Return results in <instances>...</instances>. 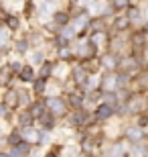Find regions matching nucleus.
I'll return each mask as SVG.
<instances>
[{
	"instance_id": "obj_1",
	"label": "nucleus",
	"mask_w": 148,
	"mask_h": 157,
	"mask_svg": "<svg viewBox=\"0 0 148 157\" xmlns=\"http://www.w3.org/2000/svg\"><path fill=\"white\" fill-rule=\"evenodd\" d=\"M47 106H49V108H51V110L55 112V114H61L63 108H65V106H63V102H61L59 98H51L49 102H47Z\"/></svg>"
},
{
	"instance_id": "obj_2",
	"label": "nucleus",
	"mask_w": 148,
	"mask_h": 157,
	"mask_svg": "<svg viewBox=\"0 0 148 157\" xmlns=\"http://www.w3.org/2000/svg\"><path fill=\"white\" fill-rule=\"evenodd\" d=\"M97 118H108L110 114H112V108H110L108 104H103V106H99V108H97Z\"/></svg>"
},
{
	"instance_id": "obj_3",
	"label": "nucleus",
	"mask_w": 148,
	"mask_h": 157,
	"mask_svg": "<svg viewBox=\"0 0 148 157\" xmlns=\"http://www.w3.org/2000/svg\"><path fill=\"white\" fill-rule=\"evenodd\" d=\"M27 151H29V145H24V143H20V145H18L16 149L12 151V157H23Z\"/></svg>"
},
{
	"instance_id": "obj_4",
	"label": "nucleus",
	"mask_w": 148,
	"mask_h": 157,
	"mask_svg": "<svg viewBox=\"0 0 148 157\" xmlns=\"http://www.w3.org/2000/svg\"><path fill=\"white\" fill-rule=\"evenodd\" d=\"M75 80L79 82V84H85V71H83V70H77V71H75Z\"/></svg>"
},
{
	"instance_id": "obj_5",
	"label": "nucleus",
	"mask_w": 148,
	"mask_h": 157,
	"mask_svg": "<svg viewBox=\"0 0 148 157\" xmlns=\"http://www.w3.org/2000/svg\"><path fill=\"white\" fill-rule=\"evenodd\" d=\"M23 78H24L27 82L33 80V67H24V70H23Z\"/></svg>"
},
{
	"instance_id": "obj_6",
	"label": "nucleus",
	"mask_w": 148,
	"mask_h": 157,
	"mask_svg": "<svg viewBox=\"0 0 148 157\" xmlns=\"http://www.w3.org/2000/svg\"><path fill=\"white\" fill-rule=\"evenodd\" d=\"M114 63H116V59L114 57H103V65H106V67H114Z\"/></svg>"
},
{
	"instance_id": "obj_7",
	"label": "nucleus",
	"mask_w": 148,
	"mask_h": 157,
	"mask_svg": "<svg viewBox=\"0 0 148 157\" xmlns=\"http://www.w3.org/2000/svg\"><path fill=\"white\" fill-rule=\"evenodd\" d=\"M83 121H85V114H83V112H77L73 117V122H83Z\"/></svg>"
},
{
	"instance_id": "obj_8",
	"label": "nucleus",
	"mask_w": 148,
	"mask_h": 157,
	"mask_svg": "<svg viewBox=\"0 0 148 157\" xmlns=\"http://www.w3.org/2000/svg\"><path fill=\"white\" fill-rule=\"evenodd\" d=\"M140 135H142V133H140L138 128H132V131H130V139H140Z\"/></svg>"
},
{
	"instance_id": "obj_9",
	"label": "nucleus",
	"mask_w": 148,
	"mask_h": 157,
	"mask_svg": "<svg viewBox=\"0 0 148 157\" xmlns=\"http://www.w3.org/2000/svg\"><path fill=\"white\" fill-rule=\"evenodd\" d=\"M31 121H33V117H31V114H23V117H20V122H23V124H29Z\"/></svg>"
},
{
	"instance_id": "obj_10",
	"label": "nucleus",
	"mask_w": 148,
	"mask_h": 157,
	"mask_svg": "<svg viewBox=\"0 0 148 157\" xmlns=\"http://www.w3.org/2000/svg\"><path fill=\"white\" fill-rule=\"evenodd\" d=\"M51 71H53L51 63H45V67H43V76H47V74H51Z\"/></svg>"
},
{
	"instance_id": "obj_11",
	"label": "nucleus",
	"mask_w": 148,
	"mask_h": 157,
	"mask_svg": "<svg viewBox=\"0 0 148 157\" xmlns=\"http://www.w3.org/2000/svg\"><path fill=\"white\" fill-rule=\"evenodd\" d=\"M103 86H106V88L114 86V78H106V80H103Z\"/></svg>"
},
{
	"instance_id": "obj_12",
	"label": "nucleus",
	"mask_w": 148,
	"mask_h": 157,
	"mask_svg": "<svg viewBox=\"0 0 148 157\" xmlns=\"http://www.w3.org/2000/svg\"><path fill=\"white\" fill-rule=\"evenodd\" d=\"M124 67H134V59H126V61H124Z\"/></svg>"
},
{
	"instance_id": "obj_13",
	"label": "nucleus",
	"mask_w": 148,
	"mask_h": 157,
	"mask_svg": "<svg viewBox=\"0 0 148 157\" xmlns=\"http://www.w3.org/2000/svg\"><path fill=\"white\" fill-rule=\"evenodd\" d=\"M8 102H16V94H14V92L8 94Z\"/></svg>"
},
{
	"instance_id": "obj_14",
	"label": "nucleus",
	"mask_w": 148,
	"mask_h": 157,
	"mask_svg": "<svg viewBox=\"0 0 148 157\" xmlns=\"http://www.w3.org/2000/svg\"><path fill=\"white\" fill-rule=\"evenodd\" d=\"M18 141H20V137H18V135H12V137H10V143H18Z\"/></svg>"
},
{
	"instance_id": "obj_15",
	"label": "nucleus",
	"mask_w": 148,
	"mask_h": 157,
	"mask_svg": "<svg viewBox=\"0 0 148 157\" xmlns=\"http://www.w3.org/2000/svg\"><path fill=\"white\" fill-rule=\"evenodd\" d=\"M73 104H75V106L81 104V96H73Z\"/></svg>"
},
{
	"instance_id": "obj_16",
	"label": "nucleus",
	"mask_w": 148,
	"mask_h": 157,
	"mask_svg": "<svg viewBox=\"0 0 148 157\" xmlns=\"http://www.w3.org/2000/svg\"><path fill=\"white\" fill-rule=\"evenodd\" d=\"M24 47H27V43H24V41H20V43H18V51H24Z\"/></svg>"
},
{
	"instance_id": "obj_17",
	"label": "nucleus",
	"mask_w": 148,
	"mask_h": 157,
	"mask_svg": "<svg viewBox=\"0 0 148 157\" xmlns=\"http://www.w3.org/2000/svg\"><path fill=\"white\" fill-rule=\"evenodd\" d=\"M57 21H59V23H65L67 18H65V14H57Z\"/></svg>"
},
{
	"instance_id": "obj_18",
	"label": "nucleus",
	"mask_w": 148,
	"mask_h": 157,
	"mask_svg": "<svg viewBox=\"0 0 148 157\" xmlns=\"http://www.w3.org/2000/svg\"><path fill=\"white\" fill-rule=\"evenodd\" d=\"M8 25H10V27H16L18 21H16V18H10V21H8Z\"/></svg>"
},
{
	"instance_id": "obj_19",
	"label": "nucleus",
	"mask_w": 148,
	"mask_h": 157,
	"mask_svg": "<svg viewBox=\"0 0 148 157\" xmlns=\"http://www.w3.org/2000/svg\"><path fill=\"white\" fill-rule=\"evenodd\" d=\"M126 23H128V21H126V18H122V21H118V27L122 29V27H126Z\"/></svg>"
},
{
	"instance_id": "obj_20",
	"label": "nucleus",
	"mask_w": 148,
	"mask_h": 157,
	"mask_svg": "<svg viewBox=\"0 0 148 157\" xmlns=\"http://www.w3.org/2000/svg\"><path fill=\"white\" fill-rule=\"evenodd\" d=\"M10 70H12V71H18V70H20V63H12Z\"/></svg>"
},
{
	"instance_id": "obj_21",
	"label": "nucleus",
	"mask_w": 148,
	"mask_h": 157,
	"mask_svg": "<svg viewBox=\"0 0 148 157\" xmlns=\"http://www.w3.org/2000/svg\"><path fill=\"white\" fill-rule=\"evenodd\" d=\"M138 17V10H134V8H132L130 10V18H136Z\"/></svg>"
},
{
	"instance_id": "obj_22",
	"label": "nucleus",
	"mask_w": 148,
	"mask_h": 157,
	"mask_svg": "<svg viewBox=\"0 0 148 157\" xmlns=\"http://www.w3.org/2000/svg\"><path fill=\"white\" fill-rule=\"evenodd\" d=\"M34 88H37V90H39V92H41V90L45 88V84H43V82H39V84H37V86H34Z\"/></svg>"
},
{
	"instance_id": "obj_23",
	"label": "nucleus",
	"mask_w": 148,
	"mask_h": 157,
	"mask_svg": "<svg viewBox=\"0 0 148 157\" xmlns=\"http://www.w3.org/2000/svg\"><path fill=\"white\" fill-rule=\"evenodd\" d=\"M4 110H6V106H4V104H0V117L4 114Z\"/></svg>"
},
{
	"instance_id": "obj_24",
	"label": "nucleus",
	"mask_w": 148,
	"mask_h": 157,
	"mask_svg": "<svg viewBox=\"0 0 148 157\" xmlns=\"http://www.w3.org/2000/svg\"><path fill=\"white\" fill-rule=\"evenodd\" d=\"M0 41H6V33H0Z\"/></svg>"
}]
</instances>
